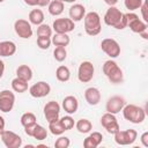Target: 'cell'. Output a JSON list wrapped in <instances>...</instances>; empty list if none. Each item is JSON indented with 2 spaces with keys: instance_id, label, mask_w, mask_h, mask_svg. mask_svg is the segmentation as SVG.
<instances>
[{
  "instance_id": "484cf974",
  "label": "cell",
  "mask_w": 148,
  "mask_h": 148,
  "mask_svg": "<svg viewBox=\"0 0 148 148\" xmlns=\"http://www.w3.org/2000/svg\"><path fill=\"white\" fill-rule=\"evenodd\" d=\"M75 127L79 133H82V134H86V133H89L91 130H92V124L89 119H86V118H81L76 121L75 124Z\"/></svg>"
},
{
  "instance_id": "603a6c76",
  "label": "cell",
  "mask_w": 148,
  "mask_h": 148,
  "mask_svg": "<svg viewBox=\"0 0 148 148\" xmlns=\"http://www.w3.org/2000/svg\"><path fill=\"white\" fill-rule=\"evenodd\" d=\"M51 42L56 46H67L71 42V38L67 34H54L51 38Z\"/></svg>"
},
{
  "instance_id": "836d02e7",
  "label": "cell",
  "mask_w": 148,
  "mask_h": 148,
  "mask_svg": "<svg viewBox=\"0 0 148 148\" xmlns=\"http://www.w3.org/2000/svg\"><path fill=\"white\" fill-rule=\"evenodd\" d=\"M59 120H60L61 125L64 126L65 131H69V130H72V128L74 127V125H75V123H74V119L71 117V114L64 116V117L59 118Z\"/></svg>"
},
{
  "instance_id": "30bf717a",
  "label": "cell",
  "mask_w": 148,
  "mask_h": 148,
  "mask_svg": "<svg viewBox=\"0 0 148 148\" xmlns=\"http://www.w3.org/2000/svg\"><path fill=\"white\" fill-rule=\"evenodd\" d=\"M0 136H1V141L7 148H20L22 146V138L13 131L5 130Z\"/></svg>"
},
{
  "instance_id": "d6986e66",
  "label": "cell",
  "mask_w": 148,
  "mask_h": 148,
  "mask_svg": "<svg viewBox=\"0 0 148 148\" xmlns=\"http://www.w3.org/2000/svg\"><path fill=\"white\" fill-rule=\"evenodd\" d=\"M77 108H79V102H77V98L75 96L69 95L62 99V109L68 114L75 113L77 111Z\"/></svg>"
},
{
  "instance_id": "e0dca14e",
  "label": "cell",
  "mask_w": 148,
  "mask_h": 148,
  "mask_svg": "<svg viewBox=\"0 0 148 148\" xmlns=\"http://www.w3.org/2000/svg\"><path fill=\"white\" fill-rule=\"evenodd\" d=\"M84 99L89 105H97L101 102V91L95 87H89L84 90Z\"/></svg>"
},
{
  "instance_id": "7a4b0ae2",
  "label": "cell",
  "mask_w": 148,
  "mask_h": 148,
  "mask_svg": "<svg viewBox=\"0 0 148 148\" xmlns=\"http://www.w3.org/2000/svg\"><path fill=\"white\" fill-rule=\"evenodd\" d=\"M103 73L104 75L108 77V80L113 83V84H118V83H121L124 81V74H123V71L121 68L118 66V64L114 61V60H106L104 64H103Z\"/></svg>"
},
{
  "instance_id": "7c38bea8",
  "label": "cell",
  "mask_w": 148,
  "mask_h": 148,
  "mask_svg": "<svg viewBox=\"0 0 148 148\" xmlns=\"http://www.w3.org/2000/svg\"><path fill=\"white\" fill-rule=\"evenodd\" d=\"M15 104V95L13 91L5 89L0 91V111L10 112Z\"/></svg>"
},
{
  "instance_id": "ba28073f",
  "label": "cell",
  "mask_w": 148,
  "mask_h": 148,
  "mask_svg": "<svg viewBox=\"0 0 148 148\" xmlns=\"http://www.w3.org/2000/svg\"><path fill=\"white\" fill-rule=\"evenodd\" d=\"M125 15H126V21H127V27L133 32L140 34V32L147 30V23L143 20H140L135 13H127Z\"/></svg>"
},
{
  "instance_id": "d6a6232c",
  "label": "cell",
  "mask_w": 148,
  "mask_h": 148,
  "mask_svg": "<svg viewBox=\"0 0 148 148\" xmlns=\"http://www.w3.org/2000/svg\"><path fill=\"white\" fill-rule=\"evenodd\" d=\"M21 125L24 127V126H28V125H30V124H35V123H37L36 120V116L32 113V112H25V113H23L22 116H21Z\"/></svg>"
},
{
  "instance_id": "f546056e",
  "label": "cell",
  "mask_w": 148,
  "mask_h": 148,
  "mask_svg": "<svg viewBox=\"0 0 148 148\" xmlns=\"http://www.w3.org/2000/svg\"><path fill=\"white\" fill-rule=\"evenodd\" d=\"M46 136H47V130L45 127H43L42 125L36 124L35 130L32 132V138H35L38 141H43L46 139Z\"/></svg>"
},
{
  "instance_id": "4fadbf2b",
  "label": "cell",
  "mask_w": 148,
  "mask_h": 148,
  "mask_svg": "<svg viewBox=\"0 0 148 148\" xmlns=\"http://www.w3.org/2000/svg\"><path fill=\"white\" fill-rule=\"evenodd\" d=\"M125 104H126V101H125V98L123 96L114 95V96H111L108 99V102L105 104V110L109 113L117 114V113H119L123 110V108L125 106Z\"/></svg>"
},
{
  "instance_id": "52a82bcc",
  "label": "cell",
  "mask_w": 148,
  "mask_h": 148,
  "mask_svg": "<svg viewBox=\"0 0 148 148\" xmlns=\"http://www.w3.org/2000/svg\"><path fill=\"white\" fill-rule=\"evenodd\" d=\"M101 49L110 58H117L120 54V46L113 38H104L101 42Z\"/></svg>"
},
{
  "instance_id": "60d3db41",
  "label": "cell",
  "mask_w": 148,
  "mask_h": 148,
  "mask_svg": "<svg viewBox=\"0 0 148 148\" xmlns=\"http://www.w3.org/2000/svg\"><path fill=\"white\" fill-rule=\"evenodd\" d=\"M5 125H6L5 119H3V117L0 116V135H1V133L5 131Z\"/></svg>"
},
{
  "instance_id": "5b68a950",
  "label": "cell",
  "mask_w": 148,
  "mask_h": 148,
  "mask_svg": "<svg viewBox=\"0 0 148 148\" xmlns=\"http://www.w3.org/2000/svg\"><path fill=\"white\" fill-rule=\"evenodd\" d=\"M114 141L117 145H120V146H128V145H132L134 143V141L136 140L138 138V133L135 130H126V131H118L116 132L114 134Z\"/></svg>"
},
{
  "instance_id": "8fae6325",
  "label": "cell",
  "mask_w": 148,
  "mask_h": 148,
  "mask_svg": "<svg viewBox=\"0 0 148 148\" xmlns=\"http://www.w3.org/2000/svg\"><path fill=\"white\" fill-rule=\"evenodd\" d=\"M14 30L16 32V35L23 39H28L32 36V28H31V23L27 20L23 18H18L15 21L14 23Z\"/></svg>"
},
{
  "instance_id": "ab89813d",
  "label": "cell",
  "mask_w": 148,
  "mask_h": 148,
  "mask_svg": "<svg viewBox=\"0 0 148 148\" xmlns=\"http://www.w3.org/2000/svg\"><path fill=\"white\" fill-rule=\"evenodd\" d=\"M50 2H51V0H38V1H37V6H39V7H45V6H49Z\"/></svg>"
},
{
  "instance_id": "9a60e30c",
  "label": "cell",
  "mask_w": 148,
  "mask_h": 148,
  "mask_svg": "<svg viewBox=\"0 0 148 148\" xmlns=\"http://www.w3.org/2000/svg\"><path fill=\"white\" fill-rule=\"evenodd\" d=\"M50 91H51V87L45 81H38L29 88V94L35 98H43L47 96Z\"/></svg>"
},
{
  "instance_id": "8d00e7d4",
  "label": "cell",
  "mask_w": 148,
  "mask_h": 148,
  "mask_svg": "<svg viewBox=\"0 0 148 148\" xmlns=\"http://www.w3.org/2000/svg\"><path fill=\"white\" fill-rule=\"evenodd\" d=\"M69 145H71V140L67 136H59L54 142L56 148H68Z\"/></svg>"
},
{
  "instance_id": "8992f818",
  "label": "cell",
  "mask_w": 148,
  "mask_h": 148,
  "mask_svg": "<svg viewBox=\"0 0 148 148\" xmlns=\"http://www.w3.org/2000/svg\"><path fill=\"white\" fill-rule=\"evenodd\" d=\"M95 73V68L92 62L90 61H82L77 69V79L82 83H87L92 80Z\"/></svg>"
},
{
  "instance_id": "d4e9b609",
  "label": "cell",
  "mask_w": 148,
  "mask_h": 148,
  "mask_svg": "<svg viewBox=\"0 0 148 148\" xmlns=\"http://www.w3.org/2000/svg\"><path fill=\"white\" fill-rule=\"evenodd\" d=\"M12 89L15 91V92H18V94H22L24 91L28 90V81L25 80H22L20 77H15L12 80Z\"/></svg>"
},
{
  "instance_id": "83f0119b",
  "label": "cell",
  "mask_w": 148,
  "mask_h": 148,
  "mask_svg": "<svg viewBox=\"0 0 148 148\" xmlns=\"http://www.w3.org/2000/svg\"><path fill=\"white\" fill-rule=\"evenodd\" d=\"M56 77L58 81L60 82H67L69 79H71V72H69V68L67 66H59L56 71Z\"/></svg>"
},
{
  "instance_id": "f1b7e54d",
  "label": "cell",
  "mask_w": 148,
  "mask_h": 148,
  "mask_svg": "<svg viewBox=\"0 0 148 148\" xmlns=\"http://www.w3.org/2000/svg\"><path fill=\"white\" fill-rule=\"evenodd\" d=\"M49 130H50V132L53 135H61L65 132V128L61 125V123H60L59 119L53 120V121H50L49 123Z\"/></svg>"
},
{
  "instance_id": "2e32d148",
  "label": "cell",
  "mask_w": 148,
  "mask_h": 148,
  "mask_svg": "<svg viewBox=\"0 0 148 148\" xmlns=\"http://www.w3.org/2000/svg\"><path fill=\"white\" fill-rule=\"evenodd\" d=\"M60 113V105L56 101H50L44 106V117L47 120V123L59 119Z\"/></svg>"
},
{
  "instance_id": "74e56055",
  "label": "cell",
  "mask_w": 148,
  "mask_h": 148,
  "mask_svg": "<svg viewBox=\"0 0 148 148\" xmlns=\"http://www.w3.org/2000/svg\"><path fill=\"white\" fill-rule=\"evenodd\" d=\"M139 9H141V14H142V18H143V21L147 22V21H148V18H147V0H143L141 7H140Z\"/></svg>"
},
{
  "instance_id": "9c48e42d",
  "label": "cell",
  "mask_w": 148,
  "mask_h": 148,
  "mask_svg": "<svg viewBox=\"0 0 148 148\" xmlns=\"http://www.w3.org/2000/svg\"><path fill=\"white\" fill-rule=\"evenodd\" d=\"M75 22H73L71 18L67 17H60L56 18L52 24V29L54 30L56 34H68L74 30L75 28Z\"/></svg>"
},
{
  "instance_id": "7dc6e473",
  "label": "cell",
  "mask_w": 148,
  "mask_h": 148,
  "mask_svg": "<svg viewBox=\"0 0 148 148\" xmlns=\"http://www.w3.org/2000/svg\"><path fill=\"white\" fill-rule=\"evenodd\" d=\"M3 1H5V0H0V3H1V2H3Z\"/></svg>"
},
{
  "instance_id": "6da1fadb",
  "label": "cell",
  "mask_w": 148,
  "mask_h": 148,
  "mask_svg": "<svg viewBox=\"0 0 148 148\" xmlns=\"http://www.w3.org/2000/svg\"><path fill=\"white\" fill-rule=\"evenodd\" d=\"M104 23L118 30H123L127 27L126 15L121 13L116 6H110L104 14Z\"/></svg>"
},
{
  "instance_id": "4dcf8cb0",
  "label": "cell",
  "mask_w": 148,
  "mask_h": 148,
  "mask_svg": "<svg viewBox=\"0 0 148 148\" xmlns=\"http://www.w3.org/2000/svg\"><path fill=\"white\" fill-rule=\"evenodd\" d=\"M37 36L38 37H51L52 36V28L45 23L39 24L37 28Z\"/></svg>"
},
{
  "instance_id": "1f68e13d",
  "label": "cell",
  "mask_w": 148,
  "mask_h": 148,
  "mask_svg": "<svg viewBox=\"0 0 148 148\" xmlns=\"http://www.w3.org/2000/svg\"><path fill=\"white\" fill-rule=\"evenodd\" d=\"M53 57L57 61L61 62L67 58V51L65 46H56L54 51H53Z\"/></svg>"
},
{
  "instance_id": "44dd1931",
  "label": "cell",
  "mask_w": 148,
  "mask_h": 148,
  "mask_svg": "<svg viewBox=\"0 0 148 148\" xmlns=\"http://www.w3.org/2000/svg\"><path fill=\"white\" fill-rule=\"evenodd\" d=\"M16 52V44L12 40L0 42V57H10Z\"/></svg>"
},
{
  "instance_id": "7402d4cb",
  "label": "cell",
  "mask_w": 148,
  "mask_h": 148,
  "mask_svg": "<svg viewBox=\"0 0 148 148\" xmlns=\"http://www.w3.org/2000/svg\"><path fill=\"white\" fill-rule=\"evenodd\" d=\"M29 22L31 24H35V25H39L43 23L44 21V13L42 9H32L30 13H29Z\"/></svg>"
},
{
  "instance_id": "ffe728a7",
  "label": "cell",
  "mask_w": 148,
  "mask_h": 148,
  "mask_svg": "<svg viewBox=\"0 0 148 148\" xmlns=\"http://www.w3.org/2000/svg\"><path fill=\"white\" fill-rule=\"evenodd\" d=\"M86 15V8L81 3H74L69 8V18L73 22H79L81 21Z\"/></svg>"
},
{
  "instance_id": "7bdbcfd3",
  "label": "cell",
  "mask_w": 148,
  "mask_h": 148,
  "mask_svg": "<svg viewBox=\"0 0 148 148\" xmlns=\"http://www.w3.org/2000/svg\"><path fill=\"white\" fill-rule=\"evenodd\" d=\"M37 1L38 0H24V2L28 6H37Z\"/></svg>"
},
{
  "instance_id": "f6af8a7d",
  "label": "cell",
  "mask_w": 148,
  "mask_h": 148,
  "mask_svg": "<svg viewBox=\"0 0 148 148\" xmlns=\"http://www.w3.org/2000/svg\"><path fill=\"white\" fill-rule=\"evenodd\" d=\"M139 35H141V37H142L143 39H148V34H147V30H145V31L140 32Z\"/></svg>"
},
{
  "instance_id": "5bb4252c",
  "label": "cell",
  "mask_w": 148,
  "mask_h": 148,
  "mask_svg": "<svg viewBox=\"0 0 148 148\" xmlns=\"http://www.w3.org/2000/svg\"><path fill=\"white\" fill-rule=\"evenodd\" d=\"M101 125H102V126L106 130V132L110 133V134H114L116 132H118V131L120 130L116 116L112 114V113H109V112H105V113L101 117Z\"/></svg>"
},
{
  "instance_id": "277c9868",
  "label": "cell",
  "mask_w": 148,
  "mask_h": 148,
  "mask_svg": "<svg viewBox=\"0 0 148 148\" xmlns=\"http://www.w3.org/2000/svg\"><path fill=\"white\" fill-rule=\"evenodd\" d=\"M121 111L124 118L132 124H141L146 118L145 109L135 104H125Z\"/></svg>"
},
{
  "instance_id": "ac0fdd59",
  "label": "cell",
  "mask_w": 148,
  "mask_h": 148,
  "mask_svg": "<svg viewBox=\"0 0 148 148\" xmlns=\"http://www.w3.org/2000/svg\"><path fill=\"white\" fill-rule=\"evenodd\" d=\"M103 141V135L99 132H92L90 133L84 140H83V147L84 148H96L98 147Z\"/></svg>"
},
{
  "instance_id": "f35d334b",
  "label": "cell",
  "mask_w": 148,
  "mask_h": 148,
  "mask_svg": "<svg viewBox=\"0 0 148 148\" xmlns=\"http://www.w3.org/2000/svg\"><path fill=\"white\" fill-rule=\"evenodd\" d=\"M140 141L142 143V146L148 147V132H143L140 136Z\"/></svg>"
},
{
  "instance_id": "d590c367",
  "label": "cell",
  "mask_w": 148,
  "mask_h": 148,
  "mask_svg": "<svg viewBox=\"0 0 148 148\" xmlns=\"http://www.w3.org/2000/svg\"><path fill=\"white\" fill-rule=\"evenodd\" d=\"M51 37H37V46L42 50H47L51 46Z\"/></svg>"
},
{
  "instance_id": "cb8c5ba5",
  "label": "cell",
  "mask_w": 148,
  "mask_h": 148,
  "mask_svg": "<svg viewBox=\"0 0 148 148\" xmlns=\"http://www.w3.org/2000/svg\"><path fill=\"white\" fill-rule=\"evenodd\" d=\"M16 76L29 82L32 79V71L28 65H21L16 69Z\"/></svg>"
},
{
  "instance_id": "3957f363",
  "label": "cell",
  "mask_w": 148,
  "mask_h": 148,
  "mask_svg": "<svg viewBox=\"0 0 148 148\" xmlns=\"http://www.w3.org/2000/svg\"><path fill=\"white\" fill-rule=\"evenodd\" d=\"M84 31L89 36H97L102 30L101 16L97 12H89L83 17Z\"/></svg>"
},
{
  "instance_id": "ee69618b",
  "label": "cell",
  "mask_w": 148,
  "mask_h": 148,
  "mask_svg": "<svg viewBox=\"0 0 148 148\" xmlns=\"http://www.w3.org/2000/svg\"><path fill=\"white\" fill-rule=\"evenodd\" d=\"M104 2L109 6H116V3L118 2V0H104Z\"/></svg>"
},
{
  "instance_id": "4316f807",
  "label": "cell",
  "mask_w": 148,
  "mask_h": 148,
  "mask_svg": "<svg viewBox=\"0 0 148 148\" xmlns=\"http://www.w3.org/2000/svg\"><path fill=\"white\" fill-rule=\"evenodd\" d=\"M49 13L53 16H59L64 12V2L60 0H51V2L47 6Z\"/></svg>"
},
{
  "instance_id": "bcb514c9",
  "label": "cell",
  "mask_w": 148,
  "mask_h": 148,
  "mask_svg": "<svg viewBox=\"0 0 148 148\" xmlns=\"http://www.w3.org/2000/svg\"><path fill=\"white\" fill-rule=\"evenodd\" d=\"M61 2H67V3H72V2H75L76 0H60Z\"/></svg>"
},
{
  "instance_id": "e575fe53",
  "label": "cell",
  "mask_w": 148,
  "mask_h": 148,
  "mask_svg": "<svg viewBox=\"0 0 148 148\" xmlns=\"http://www.w3.org/2000/svg\"><path fill=\"white\" fill-rule=\"evenodd\" d=\"M143 0H124V5L125 7L130 10V12H133L135 9H139L142 5Z\"/></svg>"
},
{
  "instance_id": "b9f144b4",
  "label": "cell",
  "mask_w": 148,
  "mask_h": 148,
  "mask_svg": "<svg viewBox=\"0 0 148 148\" xmlns=\"http://www.w3.org/2000/svg\"><path fill=\"white\" fill-rule=\"evenodd\" d=\"M3 72H5V62L0 59V79H1L2 75H3Z\"/></svg>"
}]
</instances>
